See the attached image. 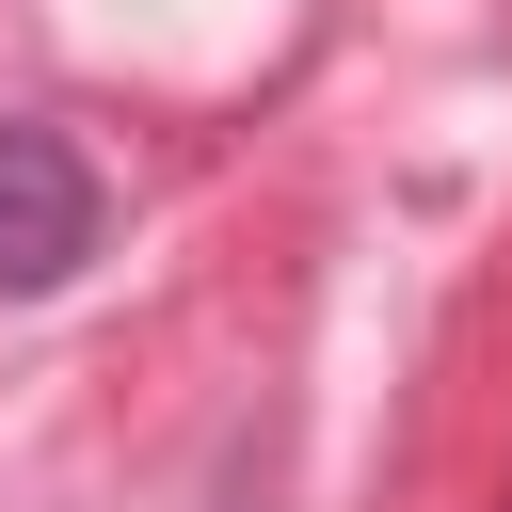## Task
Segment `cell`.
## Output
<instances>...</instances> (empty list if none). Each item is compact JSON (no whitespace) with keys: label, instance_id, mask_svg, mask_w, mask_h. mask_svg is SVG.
Returning <instances> with one entry per match:
<instances>
[{"label":"cell","instance_id":"1","mask_svg":"<svg viewBox=\"0 0 512 512\" xmlns=\"http://www.w3.org/2000/svg\"><path fill=\"white\" fill-rule=\"evenodd\" d=\"M96 240H112V192H96V160H80L48 112H0V304H48V288H80V272H96Z\"/></svg>","mask_w":512,"mask_h":512}]
</instances>
